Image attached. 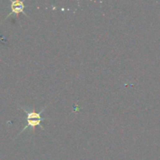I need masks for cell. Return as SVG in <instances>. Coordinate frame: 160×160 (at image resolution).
I'll use <instances>...</instances> for the list:
<instances>
[{"mask_svg":"<svg viewBox=\"0 0 160 160\" xmlns=\"http://www.w3.org/2000/svg\"><path fill=\"white\" fill-rule=\"evenodd\" d=\"M45 108H46V106H45V108L42 109L40 112L37 113V112H35L34 109H33V110H31V111H28L26 109H24L23 106H21V109H22L27 113V121H28V124H27L23 128L22 131H21L18 134V135H20L21 133L24 132V131L26 129H28V127L32 128L33 132H34V128H35L37 126L41 127L42 129H43L44 131H45V128H44V127L42 126V125H41V121H42V120H45V119L42 118V117H41V114L43 113Z\"/></svg>","mask_w":160,"mask_h":160,"instance_id":"cell-1","label":"cell"},{"mask_svg":"<svg viewBox=\"0 0 160 160\" xmlns=\"http://www.w3.org/2000/svg\"><path fill=\"white\" fill-rule=\"evenodd\" d=\"M11 12L8 14V16L6 17V19L9 17L10 16H11L12 14H16V16H18L20 13H22L27 16L26 13H24V8H25V6L24 3L22 2V1H11Z\"/></svg>","mask_w":160,"mask_h":160,"instance_id":"cell-2","label":"cell"}]
</instances>
